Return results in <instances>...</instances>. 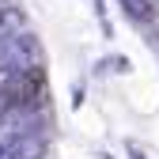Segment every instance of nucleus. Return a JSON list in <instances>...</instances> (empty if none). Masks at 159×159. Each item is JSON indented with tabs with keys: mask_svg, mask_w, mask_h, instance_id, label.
Returning <instances> with one entry per match:
<instances>
[{
	"mask_svg": "<svg viewBox=\"0 0 159 159\" xmlns=\"http://www.w3.org/2000/svg\"><path fill=\"white\" fill-rule=\"evenodd\" d=\"M11 98H15V106H42L46 98H49V80H46V68L42 65H30V68H15L11 72V84H8Z\"/></svg>",
	"mask_w": 159,
	"mask_h": 159,
	"instance_id": "nucleus-1",
	"label": "nucleus"
},
{
	"mask_svg": "<svg viewBox=\"0 0 159 159\" xmlns=\"http://www.w3.org/2000/svg\"><path fill=\"white\" fill-rule=\"evenodd\" d=\"M42 155H46V136H38V133H19L0 152V159H42Z\"/></svg>",
	"mask_w": 159,
	"mask_h": 159,
	"instance_id": "nucleus-2",
	"label": "nucleus"
},
{
	"mask_svg": "<svg viewBox=\"0 0 159 159\" xmlns=\"http://www.w3.org/2000/svg\"><path fill=\"white\" fill-rule=\"evenodd\" d=\"M121 4L129 8V15H148L152 11V0H121Z\"/></svg>",
	"mask_w": 159,
	"mask_h": 159,
	"instance_id": "nucleus-3",
	"label": "nucleus"
},
{
	"mask_svg": "<svg viewBox=\"0 0 159 159\" xmlns=\"http://www.w3.org/2000/svg\"><path fill=\"white\" fill-rule=\"evenodd\" d=\"M129 152H133V159H144V152H140V148H136V144H133Z\"/></svg>",
	"mask_w": 159,
	"mask_h": 159,
	"instance_id": "nucleus-4",
	"label": "nucleus"
},
{
	"mask_svg": "<svg viewBox=\"0 0 159 159\" xmlns=\"http://www.w3.org/2000/svg\"><path fill=\"white\" fill-rule=\"evenodd\" d=\"M152 8H159V0H152Z\"/></svg>",
	"mask_w": 159,
	"mask_h": 159,
	"instance_id": "nucleus-5",
	"label": "nucleus"
}]
</instances>
